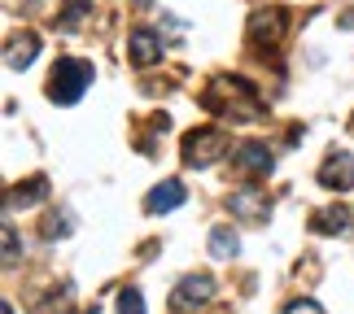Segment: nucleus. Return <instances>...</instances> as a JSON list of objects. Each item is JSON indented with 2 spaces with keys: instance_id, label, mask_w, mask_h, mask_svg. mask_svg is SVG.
<instances>
[{
  "instance_id": "0eeeda50",
  "label": "nucleus",
  "mask_w": 354,
  "mask_h": 314,
  "mask_svg": "<svg viewBox=\"0 0 354 314\" xmlns=\"http://www.w3.org/2000/svg\"><path fill=\"white\" fill-rule=\"evenodd\" d=\"M232 166L245 170V175H271L276 170V157L263 140H236L232 144Z\"/></svg>"
},
{
  "instance_id": "423d86ee",
  "label": "nucleus",
  "mask_w": 354,
  "mask_h": 314,
  "mask_svg": "<svg viewBox=\"0 0 354 314\" xmlns=\"http://www.w3.org/2000/svg\"><path fill=\"white\" fill-rule=\"evenodd\" d=\"M227 206H232V218H241L245 227H263L271 218V201H267V193H258V188H236Z\"/></svg>"
},
{
  "instance_id": "9d476101",
  "label": "nucleus",
  "mask_w": 354,
  "mask_h": 314,
  "mask_svg": "<svg viewBox=\"0 0 354 314\" xmlns=\"http://www.w3.org/2000/svg\"><path fill=\"white\" fill-rule=\"evenodd\" d=\"M127 52H131L136 66H153V61L162 57V35L149 31V26H136L131 39H127Z\"/></svg>"
},
{
  "instance_id": "aec40b11",
  "label": "nucleus",
  "mask_w": 354,
  "mask_h": 314,
  "mask_svg": "<svg viewBox=\"0 0 354 314\" xmlns=\"http://www.w3.org/2000/svg\"><path fill=\"white\" fill-rule=\"evenodd\" d=\"M337 26H346V31H354V9H350V13H342V18H337Z\"/></svg>"
},
{
  "instance_id": "4468645a",
  "label": "nucleus",
  "mask_w": 354,
  "mask_h": 314,
  "mask_svg": "<svg viewBox=\"0 0 354 314\" xmlns=\"http://www.w3.org/2000/svg\"><path fill=\"white\" fill-rule=\"evenodd\" d=\"M241 253V240L232 227H210V257H219V262H232Z\"/></svg>"
},
{
  "instance_id": "6ab92c4d",
  "label": "nucleus",
  "mask_w": 354,
  "mask_h": 314,
  "mask_svg": "<svg viewBox=\"0 0 354 314\" xmlns=\"http://www.w3.org/2000/svg\"><path fill=\"white\" fill-rule=\"evenodd\" d=\"M44 236H48V240H57V236H71V218H66V214H62V218H48Z\"/></svg>"
},
{
  "instance_id": "2eb2a0df",
  "label": "nucleus",
  "mask_w": 354,
  "mask_h": 314,
  "mask_svg": "<svg viewBox=\"0 0 354 314\" xmlns=\"http://www.w3.org/2000/svg\"><path fill=\"white\" fill-rule=\"evenodd\" d=\"M88 13H92V0H62V13H57V18H62L66 31H75V26L88 18Z\"/></svg>"
},
{
  "instance_id": "20e7f679",
  "label": "nucleus",
  "mask_w": 354,
  "mask_h": 314,
  "mask_svg": "<svg viewBox=\"0 0 354 314\" xmlns=\"http://www.w3.org/2000/svg\"><path fill=\"white\" fill-rule=\"evenodd\" d=\"M289 31V13L284 9H258L250 18V44L254 48H276Z\"/></svg>"
},
{
  "instance_id": "ddd939ff",
  "label": "nucleus",
  "mask_w": 354,
  "mask_h": 314,
  "mask_svg": "<svg viewBox=\"0 0 354 314\" xmlns=\"http://www.w3.org/2000/svg\"><path fill=\"white\" fill-rule=\"evenodd\" d=\"M44 197H48V179H44V175H35V179H26V184H18V188L9 193V206L31 210V206H39Z\"/></svg>"
},
{
  "instance_id": "f3484780",
  "label": "nucleus",
  "mask_w": 354,
  "mask_h": 314,
  "mask_svg": "<svg viewBox=\"0 0 354 314\" xmlns=\"http://www.w3.org/2000/svg\"><path fill=\"white\" fill-rule=\"evenodd\" d=\"M5 266H18V231L5 223Z\"/></svg>"
},
{
  "instance_id": "f8f14e48",
  "label": "nucleus",
  "mask_w": 354,
  "mask_h": 314,
  "mask_svg": "<svg viewBox=\"0 0 354 314\" xmlns=\"http://www.w3.org/2000/svg\"><path fill=\"white\" fill-rule=\"evenodd\" d=\"M35 52H39V35H18V39H9V52H5V66L9 70H26V66L35 61Z\"/></svg>"
},
{
  "instance_id": "39448f33",
  "label": "nucleus",
  "mask_w": 354,
  "mask_h": 314,
  "mask_svg": "<svg viewBox=\"0 0 354 314\" xmlns=\"http://www.w3.org/2000/svg\"><path fill=\"white\" fill-rule=\"evenodd\" d=\"M214 302V279L210 275H184L171 288V310H197Z\"/></svg>"
},
{
  "instance_id": "4be33fe9",
  "label": "nucleus",
  "mask_w": 354,
  "mask_h": 314,
  "mask_svg": "<svg viewBox=\"0 0 354 314\" xmlns=\"http://www.w3.org/2000/svg\"><path fill=\"white\" fill-rule=\"evenodd\" d=\"M350 131H354V118H350Z\"/></svg>"
},
{
  "instance_id": "7ed1b4c3",
  "label": "nucleus",
  "mask_w": 354,
  "mask_h": 314,
  "mask_svg": "<svg viewBox=\"0 0 354 314\" xmlns=\"http://www.w3.org/2000/svg\"><path fill=\"white\" fill-rule=\"evenodd\" d=\"M223 153H227V135L219 127H197L184 135V166H193V170H206Z\"/></svg>"
},
{
  "instance_id": "dca6fc26",
  "label": "nucleus",
  "mask_w": 354,
  "mask_h": 314,
  "mask_svg": "<svg viewBox=\"0 0 354 314\" xmlns=\"http://www.w3.org/2000/svg\"><path fill=\"white\" fill-rule=\"evenodd\" d=\"M118 314H149L140 288H122V293H118Z\"/></svg>"
},
{
  "instance_id": "1a4fd4ad",
  "label": "nucleus",
  "mask_w": 354,
  "mask_h": 314,
  "mask_svg": "<svg viewBox=\"0 0 354 314\" xmlns=\"http://www.w3.org/2000/svg\"><path fill=\"white\" fill-rule=\"evenodd\" d=\"M184 201H188V193H184L180 179H162L153 193L145 197V210H149V214H171V210H180Z\"/></svg>"
},
{
  "instance_id": "6e6552de",
  "label": "nucleus",
  "mask_w": 354,
  "mask_h": 314,
  "mask_svg": "<svg viewBox=\"0 0 354 314\" xmlns=\"http://www.w3.org/2000/svg\"><path fill=\"white\" fill-rule=\"evenodd\" d=\"M319 184L328 188V193H346V188H354V153L333 148V153L324 157V166H319Z\"/></svg>"
},
{
  "instance_id": "f257e3e1",
  "label": "nucleus",
  "mask_w": 354,
  "mask_h": 314,
  "mask_svg": "<svg viewBox=\"0 0 354 314\" xmlns=\"http://www.w3.org/2000/svg\"><path fill=\"white\" fill-rule=\"evenodd\" d=\"M201 105L210 109V114H219L227 122H258L267 114L263 97H258L254 84H245V79H214V84L206 88V97H201Z\"/></svg>"
},
{
  "instance_id": "f03ea898",
  "label": "nucleus",
  "mask_w": 354,
  "mask_h": 314,
  "mask_svg": "<svg viewBox=\"0 0 354 314\" xmlns=\"http://www.w3.org/2000/svg\"><path fill=\"white\" fill-rule=\"evenodd\" d=\"M92 79H97V70H92L88 61L62 57L57 66H53V75H48V101L53 105H75L92 88Z\"/></svg>"
},
{
  "instance_id": "a211bd4d",
  "label": "nucleus",
  "mask_w": 354,
  "mask_h": 314,
  "mask_svg": "<svg viewBox=\"0 0 354 314\" xmlns=\"http://www.w3.org/2000/svg\"><path fill=\"white\" fill-rule=\"evenodd\" d=\"M284 314H324V310H319V302H310V297H297V302L284 306Z\"/></svg>"
},
{
  "instance_id": "412c9836",
  "label": "nucleus",
  "mask_w": 354,
  "mask_h": 314,
  "mask_svg": "<svg viewBox=\"0 0 354 314\" xmlns=\"http://www.w3.org/2000/svg\"><path fill=\"white\" fill-rule=\"evenodd\" d=\"M0 314H13V306H9V302H5V306H0Z\"/></svg>"
},
{
  "instance_id": "9b49d317",
  "label": "nucleus",
  "mask_w": 354,
  "mask_h": 314,
  "mask_svg": "<svg viewBox=\"0 0 354 314\" xmlns=\"http://www.w3.org/2000/svg\"><path fill=\"white\" fill-rule=\"evenodd\" d=\"M350 218H354V214H350L346 206H324V210L310 214V227H315L319 236H337V231L350 227Z\"/></svg>"
}]
</instances>
